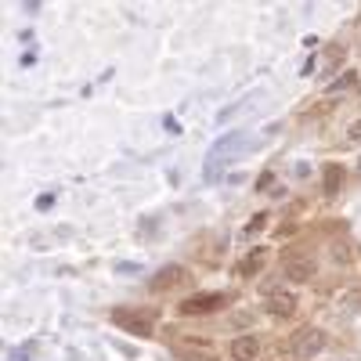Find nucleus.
<instances>
[{
  "instance_id": "1",
  "label": "nucleus",
  "mask_w": 361,
  "mask_h": 361,
  "mask_svg": "<svg viewBox=\"0 0 361 361\" xmlns=\"http://www.w3.org/2000/svg\"><path fill=\"white\" fill-rule=\"evenodd\" d=\"M322 350H325V333L322 329H300V333L289 340V354L300 357V361H307V357H314Z\"/></svg>"
},
{
  "instance_id": "2",
  "label": "nucleus",
  "mask_w": 361,
  "mask_h": 361,
  "mask_svg": "<svg viewBox=\"0 0 361 361\" xmlns=\"http://www.w3.org/2000/svg\"><path fill=\"white\" fill-rule=\"evenodd\" d=\"M112 322L119 329H130L134 336H152V314L148 311H134V307H116Z\"/></svg>"
},
{
  "instance_id": "3",
  "label": "nucleus",
  "mask_w": 361,
  "mask_h": 361,
  "mask_svg": "<svg viewBox=\"0 0 361 361\" xmlns=\"http://www.w3.org/2000/svg\"><path fill=\"white\" fill-rule=\"evenodd\" d=\"M282 267H286V275H289L293 282H311L314 271H318V264H314L311 257H304V253H289Z\"/></svg>"
},
{
  "instance_id": "4",
  "label": "nucleus",
  "mask_w": 361,
  "mask_h": 361,
  "mask_svg": "<svg viewBox=\"0 0 361 361\" xmlns=\"http://www.w3.org/2000/svg\"><path fill=\"white\" fill-rule=\"evenodd\" d=\"M264 311H267L271 318H293L296 296H293V293H267V296H264Z\"/></svg>"
},
{
  "instance_id": "5",
  "label": "nucleus",
  "mask_w": 361,
  "mask_h": 361,
  "mask_svg": "<svg viewBox=\"0 0 361 361\" xmlns=\"http://www.w3.org/2000/svg\"><path fill=\"white\" fill-rule=\"evenodd\" d=\"M188 282V271L185 267H163L159 271V275L152 279V282H148V289H152V293H166V289H173V286H185Z\"/></svg>"
},
{
  "instance_id": "6",
  "label": "nucleus",
  "mask_w": 361,
  "mask_h": 361,
  "mask_svg": "<svg viewBox=\"0 0 361 361\" xmlns=\"http://www.w3.org/2000/svg\"><path fill=\"white\" fill-rule=\"evenodd\" d=\"M260 357V340L257 336H235L231 340V361H257Z\"/></svg>"
},
{
  "instance_id": "7",
  "label": "nucleus",
  "mask_w": 361,
  "mask_h": 361,
  "mask_svg": "<svg viewBox=\"0 0 361 361\" xmlns=\"http://www.w3.org/2000/svg\"><path fill=\"white\" fill-rule=\"evenodd\" d=\"M221 304H224V296H192V300L180 304V311L185 314H209V311H217Z\"/></svg>"
},
{
  "instance_id": "8",
  "label": "nucleus",
  "mask_w": 361,
  "mask_h": 361,
  "mask_svg": "<svg viewBox=\"0 0 361 361\" xmlns=\"http://www.w3.org/2000/svg\"><path fill=\"white\" fill-rule=\"evenodd\" d=\"M264 260H267V253H264V250H253V253L246 257V264L238 267V271H243V275H257V271L264 267Z\"/></svg>"
},
{
  "instance_id": "9",
  "label": "nucleus",
  "mask_w": 361,
  "mask_h": 361,
  "mask_svg": "<svg viewBox=\"0 0 361 361\" xmlns=\"http://www.w3.org/2000/svg\"><path fill=\"white\" fill-rule=\"evenodd\" d=\"M180 357H185V361H217L214 354H199V350H192V347H180Z\"/></svg>"
},
{
  "instance_id": "10",
  "label": "nucleus",
  "mask_w": 361,
  "mask_h": 361,
  "mask_svg": "<svg viewBox=\"0 0 361 361\" xmlns=\"http://www.w3.org/2000/svg\"><path fill=\"white\" fill-rule=\"evenodd\" d=\"M325 173H329V177H325V192H336V185H340V166H329Z\"/></svg>"
},
{
  "instance_id": "11",
  "label": "nucleus",
  "mask_w": 361,
  "mask_h": 361,
  "mask_svg": "<svg viewBox=\"0 0 361 361\" xmlns=\"http://www.w3.org/2000/svg\"><path fill=\"white\" fill-rule=\"evenodd\" d=\"M333 257H336V264H347L350 260V246H343L340 238H336V243H333Z\"/></svg>"
},
{
  "instance_id": "12",
  "label": "nucleus",
  "mask_w": 361,
  "mask_h": 361,
  "mask_svg": "<svg viewBox=\"0 0 361 361\" xmlns=\"http://www.w3.org/2000/svg\"><path fill=\"white\" fill-rule=\"evenodd\" d=\"M347 141H361V119H354V123L347 127Z\"/></svg>"
},
{
  "instance_id": "13",
  "label": "nucleus",
  "mask_w": 361,
  "mask_h": 361,
  "mask_svg": "<svg viewBox=\"0 0 361 361\" xmlns=\"http://www.w3.org/2000/svg\"><path fill=\"white\" fill-rule=\"evenodd\" d=\"M354 83H357V76H354V73H347V76H340V80H336V90H343V87H354Z\"/></svg>"
}]
</instances>
